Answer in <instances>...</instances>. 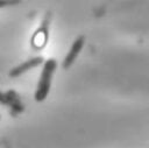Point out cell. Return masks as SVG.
<instances>
[{
  "instance_id": "1",
  "label": "cell",
  "mask_w": 149,
  "mask_h": 148,
  "mask_svg": "<svg viewBox=\"0 0 149 148\" xmlns=\"http://www.w3.org/2000/svg\"><path fill=\"white\" fill-rule=\"evenodd\" d=\"M42 64H43V68L41 71V77H40L37 87L34 93V99L37 103L43 101L48 97L50 89H51L52 77L57 69V61L55 58H49V59L44 61Z\"/></svg>"
},
{
  "instance_id": "2",
  "label": "cell",
  "mask_w": 149,
  "mask_h": 148,
  "mask_svg": "<svg viewBox=\"0 0 149 148\" xmlns=\"http://www.w3.org/2000/svg\"><path fill=\"white\" fill-rule=\"evenodd\" d=\"M84 44H85V36L79 35V36L73 41V43L71 44L70 50L68 51L66 56L64 57V59H63V62H62V68H63V69H69V68L74 63V61L77 59V57H78L79 52L81 51Z\"/></svg>"
},
{
  "instance_id": "3",
  "label": "cell",
  "mask_w": 149,
  "mask_h": 148,
  "mask_svg": "<svg viewBox=\"0 0 149 148\" xmlns=\"http://www.w3.org/2000/svg\"><path fill=\"white\" fill-rule=\"evenodd\" d=\"M43 62H44V58L41 57V56H36V57L29 58L28 61L22 62L21 64L14 66V68L8 72V76L12 77V78H16V77H19V76H21V75H23V73H26L27 71H29V70H31V69H34V68L41 65Z\"/></svg>"
},
{
  "instance_id": "4",
  "label": "cell",
  "mask_w": 149,
  "mask_h": 148,
  "mask_svg": "<svg viewBox=\"0 0 149 148\" xmlns=\"http://www.w3.org/2000/svg\"><path fill=\"white\" fill-rule=\"evenodd\" d=\"M50 22V14H45L44 20L41 24V27L37 29V31L35 33L34 37H33V45L35 49H41L44 47V44L48 41V24Z\"/></svg>"
},
{
  "instance_id": "5",
  "label": "cell",
  "mask_w": 149,
  "mask_h": 148,
  "mask_svg": "<svg viewBox=\"0 0 149 148\" xmlns=\"http://www.w3.org/2000/svg\"><path fill=\"white\" fill-rule=\"evenodd\" d=\"M21 0H0V8H5L8 6H15L19 5Z\"/></svg>"
},
{
  "instance_id": "6",
  "label": "cell",
  "mask_w": 149,
  "mask_h": 148,
  "mask_svg": "<svg viewBox=\"0 0 149 148\" xmlns=\"http://www.w3.org/2000/svg\"><path fill=\"white\" fill-rule=\"evenodd\" d=\"M0 119H1V117H0Z\"/></svg>"
}]
</instances>
